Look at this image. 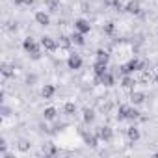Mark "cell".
<instances>
[{"instance_id": "obj_26", "label": "cell", "mask_w": 158, "mask_h": 158, "mask_svg": "<svg viewBox=\"0 0 158 158\" xmlns=\"http://www.w3.org/2000/svg\"><path fill=\"white\" fill-rule=\"evenodd\" d=\"M58 2H60V0H47V6H48L50 10H56V8H58Z\"/></svg>"}, {"instance_id": "obj_17", "label": "cell", "mask_w": 158, "mask_h": 158, "mask_svg": "<svg viewBox=\"0 0 158 158\" xmlns=\"http://www.w3.org/2000/svg\"><path fill=\"white\" fill-rule=\"evenodd\" d=\"M128 106H121L119 108V119H128Z\"/></svg>"}, {"instance_id": "obj_12", "label": "cell", "mask_w": 158, "mask_h": 158, "mask_svg": "<svg viewBox=\"0 0 158 158\" xmlns=\"http://www.w3.org/2000/svg\"><path fill=\"white\" fill-rule=\"evenodd\" d=\"M128 139H130V141L139 139V130H138V128H134V127H130V128H128Z\"/></svg>"}, {"instance_id": "obj_31", "label": "cell", "mask_w": 158, "mask_h": 158, "mask_svg": "<svg viewBox=\"0 0 158 158\" xmlns=\"http://www.w3.org/2000/svg\"><path fill=\"white\" fill-rule=\"evenodd\" d=\"M15 4H24V0H15Z\"/></svg>"}, {"instance_id": "obj_27", "label": "cell", "mask_w": 158, "mask_h": 158, "mask_svg": "<svg viewBox=\"0 0 158 158\" xmlns=\"http://www.w3.org/2000/svg\"><path fill=\"white\" fill-rule=\"evenodd\" d=\"M138 117V112L136 110H128V119H136Z\"/></svg>"}, {"instance_id": "obj_15", "label": "cell", "mask_w": 158, "mask_h": 158, "mask_svg": "<svg viewBox=\"0 0 158 158\" xmlns=\"http://www.w3.org/2000/svg\"><path fill=\"white\" fill-rule=\"evenodd\" d=\"M73 43H76V45H84V37H82V32H78V34H73Z\"/></svg>"}, {"instance_id": "obj_20", "label": "cell", "mask_w": 158, "mask_h": 158, "mask_svg": "<svg viewBox=\"0 0 158 158\" xmlns=\"http://www.w3.org/2000/svg\"><path fill=\"white\" fill-rule=\"evenodd\" d=\"M71 41H73V39H69V37H65V35H61V37H60V45H61L63 48H67V47L71 45Z\"/></svg>"}, {"instance_id": "obj_13", "label": "cell", "mask_w": 158, "mask_h": 158, "mask_svg": "<svg viewBox=\"0 0 158 158\" xmlns=\"http://www.w3.org/2000/svg\"><path fill=\"white\" fill-rule=\"evenodd\" d=\"M108 60H110V56H108V52H104V50H97V61H102V63H108Z\"/></svg>"}, {"instance_id": "obj_21", "label": "cell", "mask_w": 158, "mask_h": 158, "mask_svg": "<svg viewBox=\"0 0 158 158\" xmlns=\"http://www.w3.org/2000/svg\"><path fill=\"white\" fill-rule=\"evenodd\" d=\"M86 143H88L89 147H95V145H97V138H95V136H86Z\"/></svg>"}, {"instance_id": "obj_28", "label": "cell", "mask_w": 158, "mask_h": 158, "mask_svg": "<svg viewBox=\"0 0 158 158\" xmlns=\"http://www.w3.org/2000/svg\"><path fill=\"white\" fill-rule=\"evenodd\" d=\"M19 149H21V151H28V143H26V141H21V143H19Z\"/></svg>"}, {"instance_id": "obj_25", "label": "cell", "mask_w": 158, "mask_h": 158, "mask_svg": "<svg viewBox=\"0 0 158 158\" xmlns=\"http://www.w3.org/2000/svg\"><path fill=\"white\" fill-rule=\"evenodd\" d=\"M93 117H95V115H93V112H91V110H86V112H84V119H86L88 123H89V121H93Z\"/></svg>"}, {"instance_id": "obj_4", "label": "cell", "mask_w": 158, "mask_h": 158, "mask_svg": "<svg viewBox=\"0 0 158 158\" xmlns=\"http://www.w3.org/2000/svg\"><path fill=\"white\" fill-rule=\"evenodd\" d=\"M67 63H69V67H71V69H80V65H82V60H80V56L73 54V56L67 60Z\"/></svg>"}, {"instance_id": "obj_16", "label": "cell", "mask_w": 158, "mask_h": 158, "mask_svg": "<svg viewBox=\"0 0 158 158\" xmlns=\"http://www.w3.org/2000/svg\"><path fill=\"white\" fill-rule=\"evenodd\" d=\"M52 95H54V88H52V86H45V88H43V97H45V99H50Z\"/></svg>"}, {"instance_id": "obj_11", "label": "cell", "mask_w": 158, "mask_h": 158, "mask_svg": "<svg viewBox=\"0 0 158 158\" xmlns=\"http://www.w3.org/2000/svg\"><path fill=\"white\" fill-rule=\"evenodd\" d=\"M143 99H145V95H143V93H139V91H136V93H132V95H130V101H132L134 104H141V102H143Z\"/></svg>"}, {"instance_id": "obj_14", "label": "cell", "mask_w": 158, "mask_h": 158, "mask_svg": "<svg viewBox=\"0 0 158 158\" xmlns=\"http://www.w3.org/2000/svg\"><path fill=\"white\" fill-rule=\"evenodd\" d=\"M2 74H4V76H8V78H10V76H13V67H11V65H8V63H4V65H2Z\"/></svg>"}, {"instance_id": "obj_30", "label": "cell", "mask_w": 158, "mask_h": 158, "mask_svg": "<svg viewBox=\"0 0 158 158\" xmlns=\"http://www.w3.org/2000/svg\"><path fill=\"white\" fill-rule=\"evenodd\" d=\"M24 4H28V6H30V4H34V0H24Z\"/></svg>"}, {"instance_id": "obj_32", "label": "cell", "mask_w": 158, "mask_h": 158, "mask_svg": "<svg viewBox=\"0 0 158 158\" xmlns=\"http://www.w3.org/2000/svg\"><path fill=\"white\" fill-rule=\"evenodd\" d=\"M156 78H158V76H156Z\"/></svg>"}, {"instance_id": "obj_19", "label": "cell", "mask_w": 158, "mask_h": 158, "mask_svg": "<svg viewBox=\"0 0 158 158\" xmlns=\"http://www.w3.org/2000/svg\"><path fill=\"white\" fill-rule=\"evenodd\" d=\"M56 117V110L54 108H47L45 110V119H54Z\"/></svg>"}, {"instance_id": "obj_5", "label": "cell", "mask_w": 158, "mask_h": 158, "mask_svg": "<svg viewBox=\"0 0 158 158\" xmlns=\"http://www.w3.org/2000/svg\"><path fill=\"white\" fill-rule=\"evenodd\" d=\"M41 45H43L47 50H50V52H52V50H56V43H54V39H52V37H47V35H45V37L41 39Z\"/></svg>"}, {"instance_id": "obj_24", "label": "cell", "mask_w": 158, "mask_h": 158, "mask_svg": "<svg viewBox=\"0 0 158 158\" xmlns=\"http://www.w3.org/2000/svg\"><path fill=\"white\" fill-rule=\"evenodd\" d=\"M104 34H114V23H106L104 24Z\"/></svg>"}, {"instance_id": "obj_3", "label": "cell", "mask_w": 158, "mask_h": 158, "mask_svg": "<svg viewBox=\"0 0 158 158\" xmlns=\"http://www.w3.org/2000/svg\"><path fill=\"white\" fill-rule=\"evenodd\" d=\"M97 136H99L101 139H104V141H110V139H112V128H108V127H101L99 132H97Z\"/></svg>"}, {"instance_id": "obj_7", "label": "cell", "mask_w": 158, "mask_h": 158, "mask_svg": "<svg viewBox=\"0 0 158 158\" xmlns=\"http://www.w3.org/2000/svg\"><path fill=\"white\" fill-rule=\"evenodd\" d=\"M35 21H37L39 24H43V26H47V24L50 23V19H48V15H47V13H43V11H39V13L35 15Z\"/></svg>"}, {"instance_id": "obj_9", "label": "cell", "mask_w": 158, "mask_h": 158, "mask_svg": "<svg viewBox=\"0 0 158 158\" xmlns=\"http://www.w3.org/2000/svg\"><path fill=\"white\" fill-rule=\"evenodd\" d=\"M101 78V82L104 84V86H114V76L110 74V73H104L102 76H99Z\"/></svg>"}, {"instance_id": "obj_22", "label": "cell", "mask_w": 158, "mask_h": 158, "mask_svg": "<svg viewBox=\"0 0 158 158\" xmlns=\"http://www.w3.org/2000/svg\"><path fill=\"white\" fill-rule=\"evenodd\" d=\"M123 86H125V88H132V86H134V80H132V78H128V76H125V78H123Z\"/></svg>"}, {"instance_id": "obj_10", "label": "cell", "mask_w": 158, "mask_h": 158, "mask_svg": "<svg viewBox=\"0 0 158 158\" xmlns=\"http://www.w3.org/2000/svg\"><path fill=\"white\" fill-rule=\"evenodd\" d=\"M127 11H128V13H139V2H136V0L128 2V6H127Z\"/></svg>"}, {"instance_id": "obj_1", "label": "cell", "mask_w": 158, "mask_h": 158, "mask_svg": "<svg viewBox=\"0 0 158 158\" xmlns=\"http://www.w3.org/2000/svg\"><path fill=\"white\" fill-rule=\"evenodd\" d=\"M24 50H26L34 60H37V58H39V47H37L32 39H26V41H24Z\"/></svg>"}, {"instance_id": "obj_23", "label": "cell", "mask_w": 158, "mask_h": 158, "mask_svg": "<svg viewBox=\"0 0 158 158\" xmlns=\"http://www.w3.org/2000/svg\"><path fill=\"white\" fill-rule=\"evenodd\" d=\"M104 4L110 8H119V0H104Z\"/></svg>"}, {"instance_id": "obj_2", "label": "cell", "mask_w": 158, "mask_h": 158, "mask_svg": "<svg viewBox=\"0 0 158 158\" xmlns=\"http://www.w3.org/2000/svg\"><path fill=\"white\" fill-rule=\"evenodd\" d=\"M138 69H143V63H139L138 60H132V61H128L127 65H123L121 67V73H132V71H138Z\"/></svg>"}, {"instance_id": "obj_8", "label": "cell", "mask_w": 158, "mask_h": 158, "mask_svg": "<svg viewBox=\"0 0 158 158\" xmlns=\"http://www.w3.org/2000/svg\"><path fill=\"white\" fill-rule=\"evenodd\" d=\"M93 69H95V74H97V76H102V74L106 73V63H102V61H97V63L93 65Z\"/></svg>"}, {"instance_id": "obj_29", "label": "cell", "mask_w": 158, "mask_h": 158, "mask_svg": "<svg viewBox=\"0 0 158 158\" xmlns=\"http://www.w3.org/2000/svg\"><path fill=\"white\" fill-rule=\"evenodd\" d=\"M151 78H152V74H151V73H143V80H145V82H149Z\"/></svg>"}, {"instance_id": "obj_6", "label": "cell", "mask_w": 158, "mask_h": 158, "mask_svg": "<svg viewBox=\"0 0 158 158\" xmlns=\"http://www.w3.org/2000/svg\"><path fill=\"white\" fill-rule=\"evenodd\" d=\"M76 30L78 32H82V34H86V32H89V23L88 21H84V19H80V21H76Z\"/></svg>"}, {"instance_id": "obj_18", "label": "cell", "mask_w": 158, "mask_h": 158, "mask_svg": "<svg viewBox=\"0 0 158 158\" xmlns=\"http://www.w3.org/2000/svg\"><path fill=\"white\" fill-rule=\"evenodd\" d=\"M63 110H65V114H69V115H71V114H74V112H76V106H74L73 102H67Z\"/></svg>"}]
</instances>
